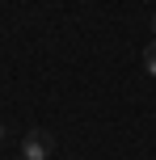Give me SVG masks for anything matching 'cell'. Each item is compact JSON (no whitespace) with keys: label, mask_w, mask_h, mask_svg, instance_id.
<instances>
[{"label":"cell","mask_w":156,"mask_h":160,"mask_svg":"<svg viewBox=\"0 0 156 160\" xmlns=\"http://www.w3.org/2000/svg\"><path fill=\"white\" fill-rule=\"evenodd\" d=\"M152 30H156V17H152Z\"/></svg>","instance_id":"3957f363"},{"label":"cell","mask_w":156,"mask_h":160,"mask_svg":"<svg viewBox=\"0 0 156 160\" xmlns=\"http://www.w3.org/2000/svg\"><path fill=\"white\" fill-rule=\"evenodd\" d=\"M143 68H148V76H156V38L148 42V51H143Z\"/></svg>","instance_id":"7a4b0ae2"},{"label":"cell","mask_w":156,"mask_h":160,"mask_svg":"<svg viewBox=\"0 0 156 160\" xmlns=\"http://www.w3.org/2000/svg\"><path fill=\"white\" fill-rule=\"evenodd\" d=\"M0 135H4V131H0Z\"/></svg>","instance_id":"277c9868"},{"label":"cell","mask_w":156,"mask_h":160,"mask_svg":"<svg viewBox=\"0 0 156 160\" xmlns=\"http://www.w3.org/2000/svg\"><path fill=\"white\" fill-rule=\"evenodd\" d=\"M51 152V135H42V131H30L21 143V160H47Z\"/></svg>","instance_id":"6da1fadb"}]
</instances>
